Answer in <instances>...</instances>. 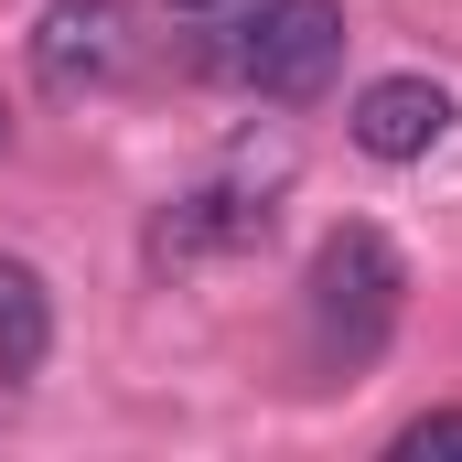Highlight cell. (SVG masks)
I'll return each mask as SVG.
<instances>
[{
	"instance_id": "6da1fadb",
	"label": "cell",
	"mask_w": 462,
	"mask_h": 462,
	"mask_svg": "<svg viewBox=\"0 0 462 462\" xmlns=\"http://www.w3.org/2000/svg\"><path fill=\"white\" fill-rule=\"evenodd\" d=\"M398 291H409L398 247H387L376 226H334L323 247H312V269H301L312 355H323V365H376L387 334H398Z\"/></svg>"
},
{
	"instance_id": "3957f363",
	"label": "cell",
	"mask_w": 462,
	"mask_h": 462,
	"mask_svg": "<svg viewBox=\"0 0 462 462\" xmlns=\"http://www.w3.org/2000/svg\"><path fill=\"white\" fill-rule=\"evenodd\" d=\"M129 65V0H43L32 22V87L43 97H87Z\"/></svg>"
},
{
	"instance_id": "5b68a950",
	"label": "cell",
	"mask_w": 462,
	"mask_h": 462,
	"mask_svg": "<svg viewBox=\"0 0 462 462\" xmlns=\"http://www.w3.org/2000/svg\"><path fill=\"white\" fill-rule=\"evenodd\" d=\"M247 236H269V205H247V194H183V205H162V226H151V258L162 269H194V258H216V247H247Z\"/></svg>"
},
{
	"instance_id": "ba28073f",
	"label": "cell",
	"mask_w": 462,
	"mask_h": 462,
	"mask_svg": "<svg viewBox=\"0 0 462 462\" xmlns=\"http://www.w3.org/2000/svg\"><path fill=\"white\" fill-rule=\"evenodd\" d=\"M172 11H247V0H172Z\"/></svg>"
},
{
	"instance_id": "52a82bcc",
	"label": "cell",
	"mask_w": 462,
	"mask_h": 462,
	"mask_svg": "<svg viewBox=\"0 0 462 462\" xmlns=\"http://www.w3.org/2000/svg\"><path fill=\"white\" fill-rule=\"evenodd\" d=\"M430 452H462V409H430L398 430V462H430Z\"/></svg>"
},
{
	"instance_id": "9c48e42d",
	"label": "cell",
	"mask_w": 462,
	"mask_h": 462,
	"mask_svg": "<svg viewBox=\"0 0 462 462\" xmlns=\"http://www.w3.org/2000/svg\"><path fill=\"white\" fill-rule=\"evenodd\" d=\"M0 140H11V118H0Z\"/></svg>"
},
{
	"instance_id": "277c9868",
	"label": "cell",
	"mask_w": 462,
	"mask_h": 462,
	"mask_svg": "<svg viewBox=\"0 0 462 462\" xmlns=\"http://www.w3.org/2000/svg\"><path fill=\"white\" fill-rule=\"evenodd\" d=\"M355 151L365 162H430L441 140H452V87L441 76H376L365 97H355Z\"/></svg>"
},
{
	"instance_id": "7a4b0ae2",
	"label": "cell",
	"mask_w": 462,
	"mask_h": 462,
	"mask_svg": "<svg viewBox=\"0 0 462 462\" xmlns=\"http://www.w3.org/2000/svg\"><path fill=\"white\" fill-rule=\"evenodd\" d=\"M334 65H345V0H247V22L226 43V76L280 97V108L323 97Z\"/></svg>"
},
{
	"instance_id": "8992f818",
	"label": "cell",
	"mask_w": 462,
	"mask_h": 462,
	"mask_svg": "<svg viewBox=\"0 0 462 462\" xmlns=\"http://www.w3.org/2000/svg\"><path fill=\"white\" fill-rule=\"evenodd\" d=\"M43 355H54V291L22 258H0V387H32Z\"/></svg>"
}]
</instances>
